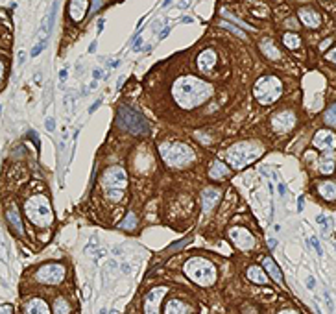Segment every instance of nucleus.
<instances>
[{
  "label": "nucleus",
  "mask_w": 336,
  "mask_h": 314,
  "mask_svg": "<svg viewBox=\"0 0 336 314\" xmlns=\"http://www.w3.org/2000/svg\"><path fill=\"white\" fill-rule=\"evenodd\" d=\"M172 94L177 106H181L183 109H192L201 106L213 96V85L196 76H183L176 80L172 87Z\"/></svg>",
  "instance_id": "obj_1"
},
{
  "label": "nucleus",
  "mask_w": 336,
  "mask_h": 314,
  "mask_svg": "<svg viewBox=\"0 0 336 314\" xmlns=\"http://www.w3.org/2000/svg\"><path fill=\"white\" fill-rule=\"evenodd\" d=\"M260 153H262V146L257 143H252V141L237 143L225 152V161L229 163L233 169L240 170L255 161L257 157H260Z\"/></svg>",
  "instance_id": "obj_2"
},
{
  "label": "nucleus",
  "mask_w": 336,
  "mask_h": 314,
  "mask_svg": "<svg viewBox=\"0 0 336 314\" xmlns=\"http://www.w3.org/2000/svg\"><path fill=\"white\" fill-rule=\"evenodd\" d=\"M159 152L163 161L167 163L168 167H174V169L187 167L196 159L194 150L185 143H163L159 146Z\"/></svg>",
  "instance_id": "obj_3"
},
{
  "label": "nucleus",
  "mask_w": 336,
  "mask_h": 314,
  "mask_svg": "<svg viewBox=\"0 0 336 314\" xmlns=\"http://www.w3.org/2000/svg\"><path fill=\"white\" fill-rule=\"evenodd\" d=\"M116 124L120 126V130L128 131V133L135 135V137L150 135V124H148V120L139 113L137 109L130 108V106H120L118 108Z\"/></svg>",
  "instance_id": "obj_4"
},
{
  "label": "nucleus",
  "mask_w": 336,
  "mask_h": 314,
  "mask_svg": "<svg viewBox=\"0 0 336 314\" xmlns=\"http://www.w3.org/2000/svg\"><path fill=\"white\" fill-rule=\"evenodd\" d=\"M24 211H26V216L33 226L37 228H48L50 224L54 222V213L52 207H50V201L46 196L43 194H35L31 196L26 205H24Z\"/></svg>",
  "instance_id": "obj_5"
},
{
  "label": "nucleus",
  "mask_w": 336,
  "mask_h": 314,
  "mask_svg": "<svg viewBox=\"0 0 336 314\" xmlns=\"http://www.w3.org/2000/svg\"><path fill=\"white\" fill-rule=\"evenodd\" d=\"M102 187L111 201H120L128 187V174L122 167H109L102 174Z\"/></svg>",
  "instance_id": "obj_6"
},
{
  "label": "nucleus",
  "mask_w": 336,
  "mask_h": 314,
  "mask_svg": "<svg viewBox=\"0 0 336 314\" xmlns=\"http://www.w3.org/2000/svg\"><path fill=\"white\" fill-rule=\"evenodd\" d=\"M185 274L199 286H211L216 281V268L211 260L192 257L185 262Z\"/></svg>",
  "instance_id": "obj_7"
},
{
  "label": "nucleus",
  "mask_w": 336,
  "mask_h": 314,
  "mask_svg": "<svg viewBox=\"0 0 336 314\" xmlns=\"http://www.w3.org/2000/svg\"><path fill=\"white\" fill-rule=\"evenodd\" d=\"M283 94V84L281 80L274 74H266V76L259 78L255 82V87H253V96L255 100L262 104V106H270L279 100V96Z\"/></svg>",
  "instance_id": "obj_8"
},
{
  "label": "nucleus",
  "mask_w": 336,
  "mask_h": 314,
  "mask_svg": "<svg viewBox=\"0 0 336 314\" xmlns=\"http://www.w3.org/2000/svg\"><path fill=\"white\" fill-rule=\"evenodd\" d=\"M65 274H67V270H65L63 264L50 262V264H43L37 270L35 279H37L39 283H45V285H57L65 279Z\"/></svg>",
  "instance_id": "obj_9"
},
{
  "label": "nucleus",
  "mask_w": 336,
  "mask_h": 314,
  "mask_svg": "<svg viewBox=\"0 0 336 314\" xmlns=\"http://www.w3.org/2000/svg\"><path fill=\"white\" fill-rule=\"evenodd\" d=\"M296 122H298V118H296V115L292 113L290 109L277 111V113L272 116V120H270L274 131H277V133H288V131L296 126Z\"/></svg>",
  "instance_id": "obj_10"
},
{
  "label": "nucleus",
  "mask_w": 336,
  "mask_h": 314,
  "mask_svg": "<svg viewBox=\"0 0 336 314\" xmlns=\"http://www.w3.org/2000/svg\"><path fill=\"white\" fill-rule=\"evenodd\" d=\"M229 237L235 242V246H237L238 250H242V252H248V250H252V248L257 246L255 237L248 229H244V228H233V229H229Z\"/></svg>",
  "instance_id": "obj_11"
},
{
  "label": "nucleus",
  "mask_w": 336,
  "mask_h": 314,
  "mask_svg": "<svg viewBox=\"0 0 336 314\" xmlns=\"http://www.w3.org/2000/svg\"><path fill=\"white\" fill-rule=\"evenodd\" d=\"M165 286H157L144 296V314H159V301L167 294Z\"/></svg>",
  "instance_id": "obj_12"
},
{
  "label": "nucleus",
  "mask_w": 336,
  "mask_h": 314,
  "mask_svg": "<svg viewBox=\"0 0 336 314\" xmlns=\"http://www.w3.org/2000/svg\"><path fill=\"white\" fill-rule=\"evenodd\" d=\"M312 143L316 148H320L323 152H333L336 148V137L333 131L329 130H320L316 131V135H314Z\"/></svg>",
  "instance_id": "obj_13"
},
{
  "label": "nucleus",
  "mask_w": 336,
  "mask_h": 314,
  "mask_svg": "<svg viewBox=\"0 0 336 314\" xmlns=\"http://www.w3.org/2000/svg\"><path fill=\"white\" fill-rule=\"evenodd\" d=\"M298 17H299V21H301V24L307 26V28H320L321 17H320V13L314 11L312 8H299Z\"/></svg>",
  "instance_id": "obj_14"
},
{
  "label": "nucleus",
  "mask_w": 336,
  "mask_h": 314,
  "mask_svg": "<svg viewBox=\"0 0 336 314\" xmlns=\"http://www.w3.org/2000/svg\"><path fill=\"white\" fill-rule=\"evenodd\" d=\"M87 9H89V0H70L69 2V15L74 23L84 21Z\"/></svg>",
  "instance_id": "obj_15"
},
{
  "label": "nucleus",
  "mask_w": 336,
  "mask_h": 314,
  "mask_svg": "<svg viewBox=\"0 0 336 314\" xmlns=\"http://www.w3.org/2000/svg\"><path fill=\"white\" fill-rule=\"evenodd\" d=\"M220 191L218 189H205L203 191V196H201V201H203V213H211L216 203L220 201Z\"/></svg>",
  "instance_id": "obj_16"
},
{
  "label": "nucleus",
  "mask_w": 336,
  "mask_h": 314,
  "mask_svg": "<svg viewBox=\"0 0 336 314\" xmlns=\"http://www.w3.org/2000/svg\"><path fill=\"white\" fill-rule=\"evenodd\" d=\"M24 314H50L48 303L41 298H33L30 301H26L24 305Z\"/></svg>",
  "instance_id": "obj_17"
},
{
  "label": "nucleus",
  "mask_w": 336,
  "mask_h": 314,
  "mask_svg": "<svg viewBox=\"0 0 336 314\" xmlns=\"http://www.w3.org/2000/svg\"><path fill=\"white\" fill-rule=\"evenodd\" d=\"M216 54H214V50H203L201 54L198 56V69L201 72H211L214 69V65H216Z\"/></svg>",
  "instance_id": "obj_18"
},
{
  "label": "nucleus",
  "mask_w": 336,
  "mask_h": 314,
  "mask_svg": "<svg viewBox=\"0 0 336 314\" xmlns=\"http://www.w3.org/2000/svg\"><path fill=\"white\" fill-rule=\"evenodd\" d=\"M335 167H336V157L333 152H325V155H321L320 157V163H318V170H320V174H333L335 172Z\"/></svg>",
  "instance_id": "obj_19"
},
{
  "label": "nucleus",
  "mask_w": 336,
  "mask_h": 314,
  "mask_svg": "<svg viewBox=\"0 0 336 314\" xmlns=\"http://www.w3.org/2000/svg\"><path fill=\"white\" fill-rule=\"evenodd\" d=\"M262 266H264L266 274L274 279L275 283L283 285V274H281V270H279V266L275 264V260L272 257H266V259L262 260Z\"/></svg>",
  "instance_id": "obj_20"
},
{
  "label": "nucleus",
  "mask_w": 336,
  "mask_h": 314,
  "mask_svg": "<svg viewBox=\"0 0 336 314\" xmlns=\"http://www.w3.org/2000/svg\"><path fill=\"white\" fill-rule=\"evenodd\" d=\"M318 194L327 201L336 200V181H321L318 183Z\"/></svg>",
  "instance_id": "obj_21"
},
{
  "label": "nucleus",
  "mask_w": 336,
  "mask_h": 314,
  "mask_svg": "<svg viewBox=\"0 0 336 314\" xmlns=\"http://www.w3.org/2000/svg\"><path fill=\"white\" fill-rule=\"evenodd\" d=\"M260 50H262V54L266 56L268 59H272V61L281 59V52L275 48V45L270 41V39H262V41H260Z\"/></svg>",
  "instance_id": "obj_22"
},
{
  "label": "nucleus",
  "mask_w": 336,
  "mask_h": 314,
  "mask_svg": "<svg viewBox=\"0 0 336 314\" xmlns=\"http://www.w3.org/2000/svg\"><path fill=\"white\" fill-rule=\"evenodd\" d=\"M209 176H211V179H224V177L229 176V169L225 167V163L213 161L211 169H209Z\"/></svg>",
  "instance_id": "obj_23"
},
{
  "label": "nucleus",
  "mask_w": 336,
  "mask_h": 314,
  "mask_svg": "<svg viewBox=\"0 0 336 314\" xmlns=\"http://www.w3.org/2000/svg\"><path fill=\"white\" fill-rule=\"evenodd\" d=\"M246 276L250 277L253 283H257V285H266L268 283V276L264 274V270L260 268V266H250L248 272H246Z\"/></svg>",
  "instance_id": "obj_24"
},
{
  "label": "nucleus",
  "mask_w": 336,
  "mask_h": 314,
  "mask_svg": "<svg viewBox=\"0 0 336 314\" xmlns=\"http://www.w3.org/2000/svg\"><path fill=\"white\" fill-rule=\"evenodd\" d=\"M8 222L11 224V228L15 229V233L19 235H23V220H21V216H19V211L17 209H9L8 211Z\"/></svg>",
  "instance_id": "obj_25"
},
{
  "label": "nucleus",
  "mask_w": 336,
  "mask_h": 314,
  "mask_svg": "<svg viewBox=\"0 0 336 314\" xmlns=\"http://www.w3.org/2000/svg\"><path fill=\"white\" fill-rule=\"evenodd\" d=\"M165 314H187V305L181 303L179 299H172L165 307Z\"/></svg>",
  "instance_id": "obj_26"
},
{
  "label": "nucleus",
  "mask_w": 336,
  "mask_h": 314,
  "mask_svg": "<svg viewBox=\"0 0 336 314\" xmlns=\"http://www.w3.org/2000/svg\"><path fill=\"white\" fill-rule=\"evenodd\" d=\"M283 43L286 48L296 50V48H299V45H301V37H299L298 33H294V31H286L283 35Z\"/></svg>",
  "instance_id": "obj_27"
},
{
  "label": "nucleus",
  "mask_w": 336,
  "mask_h": 314,
  "mask_svg": "<svg viewBox=\"0 0 336 314\" xmlns=\"http://www.w3.org/2000/svg\"><path fill=\"white\" fill-rule=\"evenodd\" d=\"M120 228H122L124 231H131L137 228V216L133 215V213H130V215L124 218L122 222H120Z\"/></svg>",
  "instance_id": "obj_28"
},
{
  "label": "nucleus",
  "mask_w": 336,
  "mask_h": 314,
  "mask_svg": "<svg viewBox=\"0 0 336 314\" xmlns=\"http://www.w3.org/2000/svg\"><path fill=\"white\" fill-rule=\"evenodd\" d=\"M54 311H56V314H69L70 305L63 298H57L56 299V303H54Z\"/></svg>",
  "instance_id": "obj_29"
},
{
  "label": "nucleus",
  "mask_w": 336,
  "mask_h": 314,
  "mask_svg": "<svg viewBox=\"0 0 336 314\" xmlns=\"http://www.w3.org/2000/svg\"><path fill=\"white\" fill-rule=\"evenodd\" d=\"M323 120H325V124H327V126H336V104H335V106H331V108L325 111Z\"/></svg>",
  "instance_id": "obj_30"
},
{
  "label": "nucleus",
  "mask_w": 336,
  "mask_h": 314,
  "mask_svg": "<svg viewBox=\"0 0 336 314\" xmlns=\"http://www.w3.org/2000/svg\"><path fill=\"white\" fill-rule=\"evenodd\" d=\"M222 26H224V28H227V30H231V31H235V33H237V35H240V37H246L244 31L240 30V28H235V26H233L231 23H222Z\"/></svg>",
  "instance_id": "obj_31"
},
{
  "label": "nucleus",
  "mask_w": 336,
  "mask_h": 314,
  "mask_svg": "<svg viewBox=\"0 0 336 314\" xmlns=\"http://www.w3.org/2000/svg\"><path fill=\"white\" fill-rule=\"evenodd\" d=\"M4 238H0V260H8V252H6V248H4Z\"/></svg>",
  "instance_id": "obj_32"
},
{
  "label": "nucleus",
  "mask_w": 336,
  "mask_h": 314,
  "mask_svg": "<svg viewBox=\"0 0 336 314\" xmlns=\"http://www.w3.org/2000/svg\"><path fill=\"white\" fill-rule=\"evenodd\" d=\"M45 46H46V43H37V45L31 48V57H35V56L41 54V50H43Z\"/></svg>",
  "instance_id": "obj_33"
},
{
  "label": "nucleus",
  "mask_w": 336,
  "mask_h": 314,
  "mask_svg": "<svg viewBox=\"0 0 336 314\" xmlns=\"http://www.w3.org/2000/svg\"><path fill=\"white\" fill-rule=\"evenodd\" d=\"M310 244H312V248L316 250V252H318V255H323V250H321L320 240H318V238H316V237L310 238Z\"/></svg>",
  "instance_id": "obj_34"
},
{
  "label": "nucleus",
  "mask_w": 336,
  "mask_h": 314,
  "mask_svg": "<svg viewBox=\"0 0 336 314\" xmlns=\"http://www.w3.org/2000/svg\"><path fill=\"white\" fill-rule=\"evenodd\" d=\"M45 128H46V131H54L56 130V120H54L52 116H48L45 120Z\"/></svg>",
  "instance_id": "obj_35"
},
{
  "label": "nucleus",
  "mask_w": 336,
  "mask_h": 314,
  "mask_svg": "<svg viewBox=\"0 0 336 314\" xmlns=\"http://www.w3.org/2000/svg\"><path fill=\"white\" fill-rule=\"evenodd\" d=\"M325 57H327V61H331L333 65H336V48H333L331 52H327V54H325Z\"/></svg>",
  "instance_id": "obj_36"
},
{
  "label": "nucleus",
  "mask_w": 336,
  "mask_h": 314,
  "mask_svg": "<svg viewBox=\"0 0 336 314\" xmlns=\"http://www.w3.org/2000/svg\"><path fill=\"white\" fill-rule=\"evenodd\" d=\"M185 244H189V238H183L181 242H176V244L170 248V252H174V250H179V248H183Z\"/></svg>",
  "instance_id": "obj_37"
},
{
  "label": "nucleus",
  "mask_w": 336,
  "mask_h": 314,
  "mask_svg": "<svg viewBox=\"0 0 336 314\" xmlns=\"http://www.w3.org/2000/svg\"><path fill=\"white\" fill-rule=\"evenodd\" d=\"M0 314H13L11 305H0Z\"/></svg>",
  "instance_id": "obj_38"
},
{
  "label": "nucleus",
  "mask_w": 336,
  "mask_h": 314,
  "mask_svg": "<svg viewBox=\"0 0 336 314\" xmlns=\"http://www.w3.org/2000/svg\"><path fill=\"white\" fill-rule=\"evenodd\" d=\"M67 78H69V70H67V69H61V70H59V80H61L63 84L67 82Z\"/></svg>",
  "instance_id": "obj_39"
},
{
  "label": "nucleus",
  "mask_w": 336,
  "mask_h": 314,
  "mask_svg": "<svg viewBox=\"0 0 336 314\" xmlns=\"http://www.w3.org/2000/svg\"><path fill=\"white\" fill-rule=\"evenodd\" d=\"M28 137H30L31 141L35 143V146L39 148V137H37V133H35V131H28Z\"/></svg>",
  "instance_id": "obj_40"
},
{
  "label": "nucleus",
  "mask_w": 336,
  "mask_h": 314,
  "mask_svg": "<svg viewBox=\"0 0 336 314\" xmlns=\"http://www.w3.org/2000/svg\"><path fill=\"white\" fill-rule=\"evenodd\" d=\"M142 46V37H135V43H133V50H139Z\"/></svg>",
  "instance_id": "obj_41"
},
{
  "label": "nucleus",
  "mask_w": 336,
  "mask_h": 314,
  "mask_svg": "<svg viewBox=\"0 0 336 314\" xmlns=\"http://www.w3.org/2000/svg\"><path fill=\"white\" fill-rule=\"evenodd\" d=\"M191 2H192V0H179V9L189 8V6H191Z\"/></svg>",
  "instance_id": "obj_42"
},
{
  "label": "nucleus",
  "mask_w": 336,
  "mask_h": 314,
  "mask_svg": "<svg viewBox=\"0 0 336 314\" xmlns=\"http://www.w3.org/2000/svg\"><path fill=\"white\" fill-rule=\"evenodd\" d=\"M100 104H102V100H96V102L92 104L91 108H89V113H92V111H96V109H98V106H100Z\"/></svg>",
  "instance_id": "obj_43"
},
{
  "label": "nucleus",
  "mask_w": 336,
  "mask_h": 314,
  "mask_svg": "<svg viewBox=\"0 0 336 314\" xmlns=\"http://www.w3.org/2000/svg\"><path fill=\"white\" fill-rule=\"evenodd\" d=\"M303 205H305V198L301 196V198H299V201H298V211H299V213L303 211Z\"/></svg>",
  "instance_id": "obj_44"
},
{
  "label": "nucleus",
  "mask_w": 336,
  "mask_h": 314,
  "mask_svg": "<svg viewBox=\"0 0 336 314\" xmlns=\"http://www.w3.org/2000/svg\"><path fill=\"white\" fill-rule=\"evenodd\" d=\"M275 246H277V240H275V238H270V240H268V248H270V250H275Z\"/></svg>",
  "instance_id": "obj_45"
},
{
  "label": "nucleus",
  "mask_w": 336,
  "mask_h": 314,
  "mask_svg": "<svg viewBox=\"0 0 336 314\" xmlns=\"http://www.w3.org/2000/svg\"><path fill=\"white\" fill-rule=\"evenodd\" d=\"M325 301H327L329 305V311H333V299H331V296H329L327 292H325Z\"/></svg>",
  "instance_id": "obj_46"
},
{
  "label": "nucleus",
  "mask_w": 336,
  "mask_h": 314,
  "mask_svg": "<svg viewBox=\"0 0 336 314\" xmlns=\"http://www.w3.org/2000/svg\"><path fill=\"white\" fill-rule=\"evenodd\" d=\"M120 270H122L124 274H130V272H131V266H130V264H126V262H124L122 266H120Z\"/></svg>",
  "instance_id": "obj_47"
},
{
  "label": "nucleus",
  "mask_w": 336,
  "mask_h": 314,
  "mask_svg": "<svg viewBox=\"0 0 336 314\" xmlns=\"http://www.w3.org/2000/svg\"><path fill=\"white\" fill-rule=\"evenodd\" d=\"M4 69H6V67H4V63L0 61V85H2V80H4Z\"/></svg>",
  "instance_id": "obj_48"
},
{
  "label": "nucleus",
  "mask_w": 336,
  "mask_h": 314,
  "mask_svg": "<svg viewBox=\"0 0 336 314\" xmlns=\"http://www.w3.org/2000/svg\"><path fill=\"white\" fill-rule=\"evenodd\" d=\"M279 314H299L298 311H294V309H284V311H281Z\"/></svg>",
  "instance_id": "obj_49"
},
{
  "label": "nucleus",
  "mask_w": 336,
  "mask_h": 314,
  "mask_svg": "<svg viewBox=\"0 0 336 314\" xmlns=\"http://www.w3.org/2000/svg\"><path fill=\"white\" fill-rule=\"evenodd\" d=\"M89 52H91V54H94V52H96V41H92V43H91V46H89Z\"/></svg>",
  "instance_id": "obj_50"
},
{
  "label": "nucleus",
  "mask_w": 336,
  "mask_h": 314,
  "mask_svg": "<svg viewBox=\"0 0 336 314\" xmlns=\"http://www.w3.org/2000/svg\"><path fill=\"white\" fill-rule=\"evenodd\" d=\"M124 82H126V78H118V84H116V89H122V85H124Z\"/></svg>",
  "instance_id": "obj_51"
},
{
  "label": "nucleus",
  "mask_w": 336,
  "mask_h": 314,
  "mask_svg": "<svg viewBox=\"0 0 336 314\" xmlns=\"http://www.w3.org/2000/svg\"><path fill=\"white\" fill-rule=\"evenodd\" d=\"M168 31H170V28H168V26H167V28H165V30H163V31H161V33H159V37H161V39H165V37H167V35H168Z\"/></svg>",
  "instance_id": "obj_52"
},
{
  "label": "nucleus",
  "mask_w": 336,
  "mask_h": 314,
  "mask_svg": "<svg viewBox=\"0 0 336 314\" xmlns=\"http://www.w3.org/2000/svg\"><path fill=\"white\" fill-rule=\"evenodd\" d=\"M279 194H281V196H284V194H286V187H284L283 183L279 185Z\"/></svg>",
  "instance_id": "obj_53"
},
{
  "label": "nucleus",
  "mask_w": 336,
  "mask_h": 314,
  "mask_svg": "<svg viewBox=\"0 0 336 314\" xmlns=\"http://www.w3.org/2000/svg\"><path fill=\"white\" fill-rule=\"evenodd\" d=\"M314 285H316V283H314L312 277H310V279H307V286H308V288H314Z\"/></svg>",
  "instance_id": "obj_54"
},
{
  "label": "nucleus",
  "mask_w": 336,
  "mask_h": 314,
  "mask_svg": "<svg viewBox=\"0 0 336 314\" xmlns=\"http://www.w3.org/2000/svg\"><path fill=\"white\" fill-rule=\"evenodd\" d=\"M92 74H94V78L98 80V78H102V70H100V69H94V72H92Z\"/></svg>",
  "instance_id": "obj_55"
},
{
  "label": "nucleus",
  "mask_w": 336,
  "mask_h": 314,
  "mask_svg": "<svg viewBox=\"0 0 336 314\" xmlns=\"http://www.w3.org/2000/svg\"><path fill=\"white\" fill-rule=\"evenodd\" d=\"M192 21H194V19H192V17H183V19H181V23H192Z\"/></svg>",
  "instance_id": "obj_56"
},
{
  "label": "nucleus",
  "mask_w": 336,
  "mask_h": 314,
  "mask_svg": "<svg viewBox=\"0 0 336 314\" xmlns=\"http://www.w3.org/2000/svg\"><path fill=\"white\" fill-rule=\"evenodd\" d=\"M331 43H333V39H327V41H323V43H321V48H325V46L331 45Z\"/></svg>",
  "instance_id": "obj_57"
},
{
  "label": "nucleus",
  "mask_w": 336,
  "mask_h": 314,
  "mask_svg": "<svg viewBox=\"0 0 336 314\" xmlns=\"http://www.w3.org/2000/svg\"><path fill=\"white\" fill-rule=\"evenodd\" d=\"M104 30V19H100L98 21V31H102Z\"/></svg>",
  "instance_id": "obj_58"
},
{
  "label": "nucleus",
  "mask_w": 336,
  "mask_h": 314,
  "mask_svg": "<svg viewBox=\"0 0 336 314\" xmlns=\"http://www.w3.org/2000/svg\"><path fill=\"white\" fill-rule=\"evenodd\" d=\"M98 6H100V0H94V4H92V11H96Z\"/></svg>",
  "instance_id": "obj_59"
},
{
  "label": "nucleus",
  "mask_w": 336,
  "mask_h": 314,
  "mask_svg": "<svg viewBox=\"0 0 336 314\" xmlns=\"http://www.w3.org/2000/svg\"><path fill=\"white\" fill-rule=\"evenodd\" d=\"M19 63H24V52H19Z\"/></svg>",
  "instance_id": "obj_60"
},
{
  "label": "nucleus",
  "mask_w": 336,
  "mask_h": 314,
  "mask_svg": "<svg viewBox=\"0 0 336 314\" xmlns=\"http://www.w3.org/2000/svg\"><path fill=\"white\" fill-rule=\"evenodd\" d=\"M170 4H172V0H165V2H163V8H168Z\"/></svg>",
  "instance_id": "obj_61"
},
{
  "label": "nucleus",
  "mask_w": 336,
  "mask_h": 314,
  "mask_svg": "<svg viewBox=\"0 0 336 314\" xmlns=\"http://www.w3.org/2000/svg\"><path fill=\"white\" fill-rule=\"evenodd\" d=\"M109 314H120V313H118V311H111Z\"/></svg>",
  "instance_id": "obj_62"
}]
</instances>
